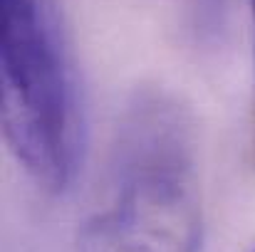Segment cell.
<instances>
[{
    "label": "cell",
    "instance_id": "obj_1",
    "mask_svg": "<svg viewBox=\"0 0 255 252\" xmlns=\"http://www.w3.org/2000/svg\"><path fill=\"white\" fill-rule=\"evenodd\" d=\"M112 193L82 228V252H201L203 205L186 109L139 94L112 146Z\"/></svg>",
    "mask_w": 255,
    "mask_h": 252
},
{
    "label": "cell",
    "instance_id": "obj_2",
    "mask_svg": "<svg viewBox=\"0 0 255 252\" xmlns=\"http://www.w3.org/2000/svg\"><path fill=\"white\" fill-rule=\"evenodd\" d=\"M0 84L10 154L45 193L67 190L87 121L60 0H0Z\"/></svg>",
    "mask_w": 255,
    "mask_h": 252
},
{
    "label": "cell",
    "instance_id": "obj_3",
    "mask_svg": "<svg viewBox=\"0 0 255 252\" xmlns=\"http://www.w3.org/2000/svg\"><path fill=\"white\" fill-rule=\"evenodd\" d=\"M198 30H216L223 15L226 0H188Z\"/></svg>",
    "mask_w": 255,
    "mask_h": 252
},
{
    "label": "cell",
    "instance_id": "obj_4",
    "mask_svg": "<svg viewBox=\"0 0 255 252\" xmlns=\"http://www.w3.org/2000/svg\"><path fill=\"white\" fill-rule=\"evenodd\" d=\"M253 12H255V0H253Z\"/></svg>",
    "mask_w": 255,
    "mask_h": 252
}]
</instances>
